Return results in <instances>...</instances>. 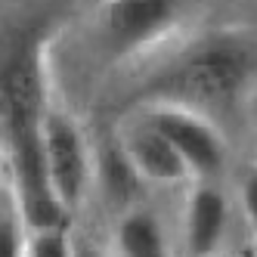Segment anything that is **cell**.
<instances>
[{
	"label": "cell",
	"mask_w": 257,
	"mask_h": 257,
	"mask_svg": "<svg viewBox=\"0 0 257 257\" xmlns=\"http://www.w3.org/2000/svg\"><path fill=\"white\" fill-rule=\"evenodd\" d=\"M118 149L140 177V183H149V186H186V183H192L177 149L143 118L121 134Z\"/></svg>",
	"instance_id": "52a82bcc"
},
{
	"label": "cell",
	"mask_w": 257,
	"mask_h": 257,
	"mask_svg": "<svg viewBox=\"0 0 257 257\" xmlns=\"http://www.w3.org/2000/svg\"><path fill=\"white\" fill-rule=\"evenodd\" d=\"M41 149L50 192L59 201L62 214L71 217L93 186V152L78 121L50 102L41 118Z\"/></svg>",
	"instance_id": "3957f363"
},
{
	"label": "cell",
	"mask_w": 257,
	"mask_h": 257,
	"mask_svg": "<svg viewBox=\"0 0 257 257\" xmlns=\"http://www.w3.org/2000/svg\"><path fill=\"white\" fill-rule=\"evenodd\" d=\"M220 257H223V254H220Z\"/></svg>",
	"instance_id": "9a60e30c"
},
{
	"label": "cell",
	"mask_w": 257,
	"mask_h": 257,
	"mask_svg": "<svg viewBox=\"0 0 257 257\" xmlns=\"http://www.w3.org/2000/svg\"><path fill=\"white\" fill-rule=\"evenodd\" d=\"M25 257H75V232H68V226L28 229Z\"/></svg>",
	"instance_id": "8fae6325"
},
{
	"label": "cell",
	"mask_w": 257,
	"mask_h": 257,
	"mask_svg": "<svg viewBox=\"0 0 257 257\" xmlns=\"http://www.w3.org/2000/svg\"><path fill=\"white\" fill-rule=\"evenodd\" d=\"M93 177H99V186L102 192L115 201V205L124 211V208H131L134 205V198L140 192V177L134 174V168L127 164V158L121 155L118 146H112V149H105L99 164H93Z\"/></svg>",
	"instance_id": "9c48e42d"
},
{
	"label": "cell",
	"mask_w": 257,
	"mask_h": 257,
	"mask_svg": "<svg viewBox=\"0 0 257 257\" xmlns=\"http://www.w3.org/2000/svg\"><path fill=\"white\" fill-rule=\"evenodd\" d=\"M115 257H174L171 232L152 208H124L112 229Z\"/></svg>",
	"instance_id": "ba28073f"
},
{
	"label": "cell",
	"mask_w": 257,
	"mask_h": 257,
	"mask_svg": "<svg viewBox=\"0 0 257 257\" xmlns=\"http://www.w3.org/2000/svg\"><path fill=\"white\" fill-rule=\"evenodd\" d=\"M143 121H149L177 149V155L186 164L192 183L195 180L214 183L220 177V171L226 164V140L205 112H198L192 105H183V102L158 99L149 105V112L143 115Z\"/></svg>",
	"instance_id": "277c9868"
},
{
	"label": "cell",
	"mask_w": 257,
	"mask_h": 257,
	"mask_svg": "<svg viewBox=\"0 0 257 257\" xmlns=\"http://www.w3.org/2000/svg\"><path fill=\"white\" fill-rule=\"evenodd\" d=\"M238 208H242V217L251 229V235L257 238V164L248 168L238 180Z\"/></svg>",
	"instance_id": "7c38bea8"
},
{
	"label": "cell",
	"mask_w": 257,
	"mask_h": 257,
	"mask_svg": "<svg viewBox=\"0 0 257 257\" xmlns=\"http://www.w3.org/2000/svg\"><path fill=\"white\" fill-rule=\"evenodd\" d=\"M44 50L38 41H28L10 56L0 71V127H4V164L7 180L16 195L28 229L68 226L59 201L53 198L44 149H41V118L47 108L44 90Z\"/></svg>",
	"instance_id": "6da1fadb"
},
{
	"label": "cell",
	"mask_w": 257,
	"mask_h": 257,
	"mask_svg": "<svg viewBox=\"0 0 257 257\" xmlns=\"http://www.w3.org/2000/svg\"><path fill=\"white\" fill-rule=\"evenodd\" d=\"M75 257H108L96 242H90L87 235H78L75 232Z\"/></svg>",
	"instance_id": "4fadbf2b"
},
{
	"label": "cell",
	"mask_w": 257,
	"mask_h": 257,
	"mask_svg": "<svg viewBox=\"0 0 257 257\" xmlns=\"http://www.w3.org/2000/svg\"><path fill=\"white\" fill-rule=\"evenodd\" d=\"M7 189V164H4V155H0V195Z\"/></svg>",
	"instance_id": "5bb4252c"
},
{
	"label": "cell",
	"mask_w": 257,
	"mask_h": 257,
	"mask_svg": "<svg viewBox=\"0 0 257 257\" xmlns=\"http://www.w3.org/2000/svg\"><path fill=\"white\" fill-rule=\"evenodd\" d=\"M25 251H28V223L16 205V195L7 180V189L0 195V257H25Z\"/></svg>",
	"instance_id": "30bf717a"
},
{
	"label": "cell",
	"mask_w": 257,
	"mask_h": 257,
	"mask_svg": "<svg viewBox=\"0 0 257 257\" xmlns=\"http://www.w3.org/2000/svg\"><path fill=\"white\" fill-rule=\"evenodd\" d=\"M186 13V0H105L102 34L115 53H140L158 44Z\"/></svg>",
	"instance_id": "5b68a950"
},
{
	"label": "cell",
	"mask_w": 257,
	"mask_h": 257,
	"mask_svg": "<svg viewBox=\"0 0 257 257\" xmlns=\"http://www.w3.org/2000/svg\"><path fill=\"white\" fill-rule=\"evenodd\" d=\"M229 232V198L208 180H195L183 205V251L189 257H220Z\"/></svg>",
	"instance_id": "8992f818"
},
{
	"label": "cell",
	"mask_w": 257,
	"mask_h": 257,
	"mask_svg": "<svg viewBox=\"0 0 257 257\" xmlns=\"http://www.w3.org/2000/svg\"><path fill=\"white\" fill-rule=\"evenodd\" d=\"M254 50L235 34L198 41L189 53H183L168 78V93L161 99L183 102L205 112L211 105H232L254 78Z\"/></svg>",
	"instance_id": "7a4b0ae2"
}]
</instances>
